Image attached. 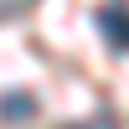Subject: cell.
Segmentation results:
<instances>
[{
	"mask_svg": "<svg viewBox=\"0 0 129 129\" xmlns=\"http://www.w3.org/2000/svg\"><path fill=\"white\" fill-rule=\"evenodd\" d=\"M98 31H103L109 47L129 52V5H124V0H109V5L98 10Z\"/></svg>",
	"mask_w": 129,
	"mask_h": 129,
	"instance_id": "cell-1",
	"label": "cell"
},
{
	"mask_svg": "<svg viewBox=\"0 0 129 129\" xmlns=\"http://www.w3.org/2000/svg\"><path fill=\"white\" fill-rule=\"evenodd\" d=\"M36 119V98L31 93H0V124H26Z\"/></svg>",
	"mask_w": 129,
	"mask_h": 129,
	"instance_id": "cell-2",
	"label": "cell"
},
{
	"mask_svg": "<svg viewBox=\"0 0 129 129\" xmlns=\"http://www.w3.org/2000/svg\"><path fill=\"white\" fill-rule=\"evenodd\" d=\"M67 129H114L109 119H103V114H98V119H93V124H67Z\"/></svg>",
	"mask_w": 129,
	"mask_h": 129,
	"instance_id": "cell-3",
	"label": "cell"
}]
</instances>
